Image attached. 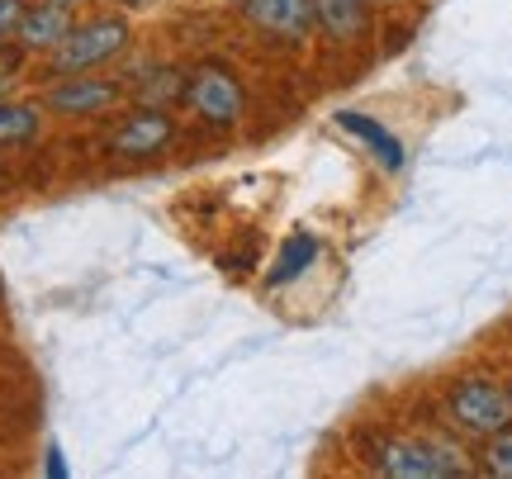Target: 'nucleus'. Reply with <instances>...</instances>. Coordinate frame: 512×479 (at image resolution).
<instances>
[{
	"label": "nucleus",
	"instance_id": "nucleus-9",
	"mask_svg": "<svg viewBox=\"0 0 512 479\" xmlns=\"http://www.w3.org/2000/svg\"><path fill=\"white\" fill-rule=\"evenodd\" d=\"M337 124H342V129H347V133H356V138L366 143V152H370V157H375V162L384 166V171H389V176H399L403 166H408V152H403V143H399V138H394V133L384 129V124H375V119H366V114H361V110H342V114H337Z\"/></svg>",
	"mask_w": 512,
	"mask_h": 479
},
{
	"label": "nucleus",
	"instance_id": "nucleus-19",
	"mask_svg": "<svg viewBox=\"0 0 512 479\" xmlns=\"http://www.w3.org/2000/svg\"><path fill=\"white\" fill-rule=\"evenodd\" d=\"M384 5H389V0H384Z\"/></svg>",
	"mask_w": 512,
	"mask_h": 479
},
{
	"label": "nucleus",
	"instance_id": "nucleus-10",
	"mask_svg": "<svg viewBox=\"0 0 512 479\" xmlns=\"http://www.w3.org/2000/svg\"><path fill=\"white\" fill-rule=\"evenodd\" d=\"M370 0H313V24L337 43H356L366 34Z\"/></svg>",
	"mask_w": 512,
	"mask_h": 479
},
{
	"label": "nucleus",
	"instance_id": "nucleus-14",
	"mask_svg": "<svg viewBox=\"0 0 512 479\" xmlns=\"http://www.w3.org/2000/svg\"><path fill=\"white\" fill-rule=\"evenodd\" d=\"M484 470L498 479H512V427L489 437V446H484Z\"/></svg>",
	"mask_w": 512,
	"mask_h": 479
},
{
	"label": "nucleus",
	"instance_id": "nucleus-6",
	"mask_svg": "<svg viewBox=\"0 0 512 479\" xmlns=\"http://www.w3.org/2000/svg\"><path fill=\"white\" fill-rule=\"evenodd\" d=\"M171 138H176V119L162 110V105H138V110L128 114L124 124L110 133V152L114 157H157V152L171 148Z\"/></svg>",
	"mask_w": 512,
	"mask_h": 479
},
{
	"label": "nucleus",
	"instance_id": "nucleus-11",
	"mask_svg": "<svg viewBox=\"0 0 512 479\" xmlns=\"http://www.w3.org/2000/svg\"><path fill=\"white\" fill-rule=\"evenodd\" d=\"M43 129V110L29 100H5L0 95V148H24Z\"/></svg>",
	"mask_w": 512,
	"mask_h": 479
},
{
	"label": "nucleus",
	"instance_id": "nucleus-20",
	"mask_svg": "<svg viewBox=\"0 0 512 479\" xmlns=\"http://www.w3.org/2000/svg\"><path fill=\"white\" fill-rule=\"evenodd\" d=\"M508 394H512V389H508Z\"/></svg>",
	"mask_w": 512,
	"mask_h": 479
},
{
	"label": "nucleus",
	"instance_id": "nucleus-17",
	"mask_svg": "<svg viewBox=\"0 0 512 479\" xmlns=\"http://www.w3.org/2000/svg\"><path fill=\"white\" fill-rule=\"evenodd\" d=\"M114 5H124V10H143V5H152V0H114Z\"/></svg>",
	"mask_w": 512,
	"mask_h": 479
},
{
	"label": "nucleus",
	"instance_id": "nucleus-8",
	"mask_svg": "<svg viewBox=\"0 0 512 479\" xmlns=\"http://www.w3.org/2000/svg\"><path fill=\"white\" fill-rule=\"evenodd\" d=\"M76 15L67 5H53V0H38V5H24L19 15V29H15V43L24 53H57L62 38L72 34Z\"/></svg>",
	"mask_w": 512,
	"mask_h": 479
},
{
	"label": "nucleus",
	"instance_id": "nucleus-2",
	"mask_svg": "<svg viewBox=\"0 0 512 479\" xmlns=\"http://www.w3.org/2000/svg\"><path fill=\"white\" fill-rule=\"evenodd\" d=\"M133 29L124 15H91L72 24V34L62 38V48L53 53V76H72V72H100L110 67L114 57L128 53Z\"/></svg>",
	"mask_w": 512,
	"mask_h": 479
},
{
	"label": "nucleus",
	"instance_id": "nucleus-16",
	"mask_svg": "<svg viewBox=\"0 0 512 479\" xmlns=\"http://www.w3.org/2000/svg\"><path fill=\"white\" fill-rule=\"evenodd\" d=\"M19 15H24V0H0V43H10V38H15Z\"/></svg>",
	"mask_w": 512,
	"mask_h": 479
},
{
	"label": "nucleus",
	"instance_id": "nucleus-5",
	"mask_svg": "<svg viewBox=\"0 0 512 479\" xmlns=\"http://www.w3.org/2000/svg\"><path fill=\"white\" fill-rule=\"evenodd\" d=\"M124 100V81L114 76H91V72H72L53 81L43 95V110L62 114V119H91V114H110Z\"/></svg>",
	"mask_w": 512,
	"mask_h": 479
},
{
	"label": "nucleus",
	"instance_id": "nucleus-1",
	"mask_svg": "<svg viewBox=\"0 0 512 479\" xmlns=\"http://www.w3.org/2000/svg\"><path fill=\"white\" fill-rule=\"evenodd\" d=\"M370 470L389 479H451L470 475L475 465L465 461V451L451 446L446 437L418 432V437H384L370 446Z\"/></svg>",
	"mask_w": 512,
	"mask_h": 479
},
{
	"label": "nucleus",
	"instance_id": "nucleus-13",
	"mask_svg": "<svg viewBox=\"0 0 512 479\" xmlns=\"http://www.w3.org/2000/svg\"><path fill=\"white\" fill-rule=\"evenodd\" d=\"M133 95H138V105H176L185 100V76L176 67H152L143 81H133Z\"/></svg>",
	"mask_w": 512,
	"mask_h": 479
},
{
	"label": "nucleus",
	"instance_id": "nucleus-4",
	"mask_svg": "<svg viewBox=\"0 0 512 479\" xmlns=\"http://www.w3.org/2000/svg\"><path fill=\"white\" fill-rule=\"evenodd\" d=\"M185 105L200 114V124L209 129H238L242 114H247V95H242V81L219 62H204L185 76Z\"/></svg>",
	"mask_w": 512,
	"mask_h": 479
},
{
	"label": "nucleus",
	"instance_id": "nucleus-12",
	"mask_svg": "<svg viewBox=\"0 0 512 479\" xmlns=\"http://www.w3.org/2000/svg\"><path fill=\"white\" fill-rule=\"evenodd\" d=\"M313 261H318V238L313 233H294L285 247H280V257H275V271L266 276V285H290V280H299L304 271H309Z\"/></svg>",
	"mask_w": 512,
	"mask_h": 479
},
{
	"label": "nucleus",
	"instance_id": "nucleus-18",
	"mask_svg": "<svg viewBox=\"0 0 512 479\" xmlns=\"http://www.w3.org/2000/svg\"><path fill=\"white\" fill-rule=\"evenodd\" d=\"M53 5H67V10H81V5H91V0H53Z\"/></svg>",
	"mask_w": 512,
	"mask_h": 479
},
{
	"label": "nucleus",
	"instance_id": "nucleus-7",
	"mask_svg": "<svg viewBox=\"0 0 512 479\" xmlns=\"http://www.w3.org/2000/svg\"><path fill=\"white\" fill-rule=\"evenodd\" d=\"M242 15L280 43H299L313 34V0H242Z\"/></svg>",
	"mask_w": 512,
	"mask_h": 479
},
{
	"label": "nucleus",
	"instance_id": "nucleus-3",
	"mask_svg": "<svg viewBox=\"0 0 512 479\" xmlns=\"http://www.w3.org/2000/svg\"><path fill=\"white\" fill-rule=\"evenodd\" d=\"M446 418L451 427H460L465 437H494V432H508L512 427V394L484 375H465L451 385L446 394Z\"/></svg>",
	"mask_w": 512,
	"mask_h": 479
},
{
	"label": "nucleus",
	"instance_id": "nucleus-15",
	"mask_svg": "<svg viewBox=\"0 0 512 479\" xmlns=\"http://www.w3.org/2000/svg\"><path fill=\"white\" fill-rule=\"evenodd\" d=\"M19 62H24V48H10V43H0V95L15 86V76H19Z\"/></svg>",
	"mask_w": 512,
	"mask_h": 479
}]
</instances>
